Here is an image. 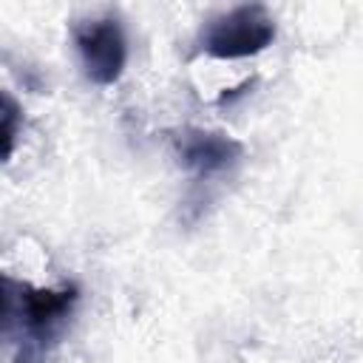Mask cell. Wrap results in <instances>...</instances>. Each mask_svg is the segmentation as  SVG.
Instances as JSON below:
<instances>
[{
	"label": "cell",
	"instance_id": "1",
	"mask_svg": "<svg viewBox=\"0 0 363 363\" xmlns=\"http://www.w3.org/2000/svg\"><path fill=\"white\" fill-rule=\"evenodd\" d=\"M272 37H275V26L261 6H238L221 14L218 20H213L201 43L213 57L233 60L267 48Z\"/></svg>",
	"mask_w": 363,
	"mask_h": 363
},
{
	"label": "cell",
	"instance_id": "2",
	"mask_svg": "<svg viewBox=\"0 0 363 363\" xmlns=\"http://www.w3.org/2000/svg\"><path fill=\"white\" fill-rule=\"evenodd\" d=\"M77 51L85 68V77L96 85H111L119 79L125 60H128V43L122 34V26L116 17H99L88 20L74 34Z\"/></svg>",
	"mask_w": 363,
	"mask_h": 363
},
{
	"label": "cell",
	"instance_id": "3",
	"mask_svg": "<svg viewBox=\"0 0 363 363\" xmlns=\"http://www.w3.org/2000/svg\"><path fill=\"white\" fill-rule=\"evenodd\" d=\"M74 301H77V289L74 286L31 289V292L20 295V318L26 323L28 335H34V337L54 335V329L68 318Z\"/></svg>",
	"mask_w": 363,
	"mask_h": 363
},
{
	"label": "cell",
	"instance_id": "4",
	"mask_svg": "<svg viewBox=\"0 0 363 363\" xmlns=\"http://www.w3.org/2000/svg\"><path fill=\"white\" fill-rule=\"evenodd\" d=\"M179 156L196 173H216V170H224L227 164H233L241 156V145L221 136V133L187 130L179 139Z\"/></svg>",
	"mask_w": 363,
	"mask_h": 363
},
{
	"label": "cell",
	"instance_id": "5",
	"mask_svg": "<svg viewBox=\"0 0 363 363\" xmlns=\"http://www.w3.org/2000/svg\"><path fill=\"white\" fill-rule=\"evenodd\" d=\"M14 133H17V105L14 99L6 94L3 96V139H6V156L14 147Z\"/></svg>",
	"mask_w": 363,
	"mask_h": 363
}]
</instances>
